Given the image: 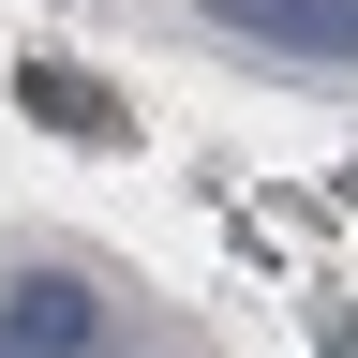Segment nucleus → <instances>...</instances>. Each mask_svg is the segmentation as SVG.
<instances>
[{
    "label": "nucleus",
    "instance_id": "1",
    "mask_svg": "<svg viewBox=\"0 0 358 358\" xmlns=\"http://www.w3.org/2000/svg\"><path fill=\"white\" fill-rule=\"evenodd\" d=\"M209 15L268 60H358V0H209Z\"/></svg>",
    "mask_w": 358,
    "mask_h": 358
},
{
    "label": "nucleus",
    "instance_id": "2",
    "mask_svg": "<svg viewBox=\"0 0 358 358\" xmlns=\"http://www.w3.org/2000/svg\"><path fill=\"white\" fill-rule=\"evenodd\" d=\"M0 343H15V358H90V343H105V299H90V284H15V299H0Z\"/></svg>",
    "mask_w": 358,
    "mask_h": 358
},
{
    "label": "nucleus",
    "instance_id": "3",
    "mask_svg": "<svg viewBox=\"0 0 358 358\" xmlns=\"http://www.w3.org/2000/svg\"><path fill=\"white\" fill-rule=\"evenodd\" d=\"M15 90H30V105L60 120V134H120V105H105V90H75L60 60H15Z\"/></svg>",
    "mask_w": 358,
    "mask_h": 358
},
{
    "label": "nucleus",
    "instance_id": "4",
    "mask_svg": "<svg viewBox=\"0 0 358 358\" xmlns=\"http://www.w3.org/2000/svg\"><path fill=\"white\" fill-rule=\"evenodd\" d=\"M0 358H15V343H0Z\"/></svg>",
    "mask_w": 358,
    "mask_h": 358
}]
</instances>
